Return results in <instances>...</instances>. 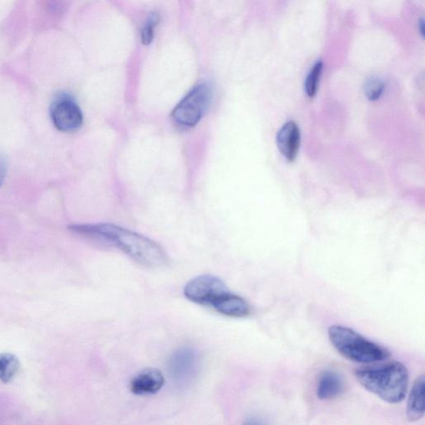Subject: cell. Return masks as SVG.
<instances>
[{"label": "cell", "instance_id": "obj_2", "mask_svg": "<svg viewBox=\"0 0 425 425\" xmlns=\"http://www.w3.org/2000/svg\"><path fill=\"white\" fill-rule=\"evenodd\" d=\"M355 376L363 387L384 401L397 404L406 396L409 371L401 362L357 369Z\"/></svg>", "mask_w": 425, "mask_h": 425}, {"label": "cell", "instance_id": "obj_1", "mask_svg": "<svg viewBox=\"0 0 425 425\" xmlns=\"http://www.w3.org/2000/svg\"><path fill=\"white\" fill-rule=\"evenodd\" d=\"M71 231L99 243L119 249L136 262L148 268H161L168 264V256L161 245L142 235L111 224H74Z\"/></svg>", "mask_w": 425, "mask_h": 425}, {"label": "cell", "instance_id": "obj_11", "mask_svg": "<svg viewBox=\"0 0 425 425\" xmlns=\"http://www.w3.org/2000/svg\"><path fill=\"white\" fill-rule=\"evenodd\" d=\"M345 390V384L339 374L325 371L321 374L316 387V396L321 401L339 397Z\"/></svg>", "mask_w": 425, "mask_h": 425}, {"label": "cell", "instance_id": "obj_3", "mask_svg": "<svg viewBox=\"0 0 425 425\" xmlns=\"http://www.w3.org/2000/svg\"><path fill=\"white\" fill-rule=\"evenodd\" d=\"M329 335L332 346L348 360L367 364L382 361L391 356L390 351L385 347L368 340L349 327L332 326Z\"/></svg>", "mask_w": 425, "mask_h": 425}, {"label": "cell", "instance_id": "obj_17", "mask_svg": "<svg viewBox=\"0 0 425 425\" xmlns=\"http://www.w3.org/2000/svg\"><path fill=\"white\" fill-rule=\"evenodd\" d=\"M7 171V162L3 156H0V187L3 186L5 178H6Z\"/></svg>", "mask_w": 425, "mask_h": 425}, {"label": "cell", "instance_id": "obj_4", "mask_svg": "<svg viewBox=\"0 0 425 425\" xmlns=\"http://www.w3.org/2000/svg\"><path fill=\"white\" fill-rule=\"evenodd\" d=\"M213 91L208 84H199L184 97L172 112V119L179 126L191 128L198 124L212 101Z\"/></svg>", "mask_w": 425, "mask_h": 425}, {"label": "cell", "instance_id": "obj_9", "mask_svg": "<svg viewBox=\"0 0 425 425\" xmlns=\"http://www.w3.org/2000/svg\"><path fill=\"white\" fill-rule=\"evenodd\" d=\"M165 385V378L157 369H146L138 373L130 384L131 391L136 396H151L160 391Z\"/></svg>", "mask_w": 425, "mask_h": 425}, {"label": "cell", "instance_id": "obj_12", "mask_svg": "<svg viewBox=\"0 0 425 425\" xmlns=\"http://www.w3.org/2000/svg\"><path fill=\"white\" fill-rule=\"evenodd\" d=\"M424 376L421 375L414 381L407 404L408 421L414 422L424 414Z\"/></svg>", "mask_w": 425, "mask_h": 425}, {"label": "cell", "instance_id": "obj_7", "mask_svg": "<svg viewBox=\"0 0 425 425\" xmlns=\"http://www.w3.org/2000/svg\"><path fill=\"white\" fill-rule=\"evenodd\" d=\"M169 373L178 386H189L197 377L199 370V357L192 347L184 346L178 349L169 361Z\"/></svg>", "mask_w": 425, "mask_h": 425}, {"label": "cell", "instance_id": "obj_6", "mask_svg": "<svg viewBox=\"0 0 425 425\" xmlns=\"http://www.w3.org/2000/svg\"><path fill=\"white\" fill-rule=\"evenodd\" d=\"M51 119L59 131L73 133L78 131L84 123V115L79 106L71 97L61 94L51 106Z\"/></svg>", "mask_w": 425, "mask_h": 425}, {"label": "cell", "instance_id": "obj_8", "mask_svg": "<svg viewBox=\"0 0 425 425\" xmlns=\"http://www.w3.org/2000/svg\"><path fill=\"white\" fill-rule=\"evenodd\" d=\"M301 143V134L298 125L293 121L286 122L276 135V145L279 151L290 162L298 156Z\"/></svg>", "mask_w": 425, "mask_h": 425}, {"label": "cell", "instance_id": "obj_5", "mask_svg": "<svg viewBox=\"0 0 425 425\" xmlns=\"http://www.w3.org/2000/svg\"><path fill=\"white\" fill-rule=\"evenodd\" d=\"M229 289L224 281L213 275H201L189 281L184 289V296L198 304L211 306Z\"/></svg>", "mask_w": 425, "mask_h": 425}, {"label": "cell", "instance_id": "obj_14", "mask_svg": "<svg viewBox=\"0 0 425 425\" xmlns=\"http://www.w3.org/2000/svg\"><path fill=\"white\" fill-rule=\"evenodd\" d=\"M322 71V63L321 61H319L316 63L314 68L311 70L309 76L305 81V91L307 96L312 99L314 97L317 88H319V83L320 76L321 74Z\"/></svg>", "mask_w": 425, "mask_h": 425}, {"label": "cell", "instance_id": "obj_13", "mask_svg": "<svg viewBox=\"0 0 425 425\" xmlns=\"http://www.w3.org/2000/svg\"><path fill=\"white\" fill-rule=\"evenodd\" d=\"M20 370V362L11 353H0V381H12Z\"/></svg>", "mask_w": 425, "mask_h": 425}, {"label": "cell", "instance_id": "obj_10", "mask_svg": "<svg viewBox=\"0 0 425 425\" xmlns=\"http://www.w3.org/2000/svg\"><path fill=\"white\" fill-rule=\"evenodd\" d=\"M211 306L220 314L236 319L247 317L251 314V307L247 301L229 291L220 296Z\"/></svg>", "mask_w": 425, "mask_h": 425}, {"label": "cell", "instance_id": "obj_16", "mask_svg": "<svg viewBox=\"0 0 425 425\" xmlns=\"http://www.w3.org/2000/svg\"><path fill=\"white\" fill-rule=\"evenodd\" d=\"M385 89V84L380 79L372 78L367 80L365 85V94L370 101H376L380 99Z\"/></svg>", "mask_w": 425, "mask_h": 425}, {"label": "cell", "instance_id": "obj_15", "mask_svg": "<svg viewBox=\"0 0 425 425\" xmlns=\"http://www.w3.org/2000/svg\"><path fill=\"white\" fill-rule=\"evenodd\" d=\"M159 22H160V17L156 13H153L148 17L146 22L141 31V43L145 46L150 45L155 36V29Z\"/></svg>", "mask_w": 425, "mask_h": 425}]
</instances>
